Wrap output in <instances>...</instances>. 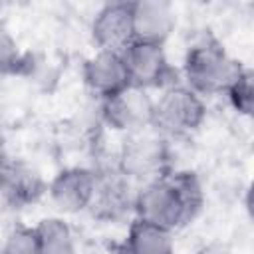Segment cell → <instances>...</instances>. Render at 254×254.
<instances>
[{
  "mask_svg": "<svg viewBox=\"0 0 254 254\" xmlns=\"http://www.w3.org/2000/svg\"><path fill=\"white\" fill-rule=\"evenodd\" d=\"M204 204V190L190 171H171L141 185L135 198V218L175 232L192 222Z\"/></svg>",
  "mask_w": 254,
  "mask_h": 254,
  "instance_id": "cell-1",
  "label": "cell"
},
{
  "mask_svg": "<svg viewBox=\"0 0 254 254\" xmlns=\"http://www.w3.org/2000/svg\"><path fill=\"white\" fill-rule=\"evenodd\" d=\"M240 71V62L234 60L212 36H202L189 46L183 62L185 85L200 97L226 93Z\"/></svg>",
  "mask_w": 254,
  "mask_h": 254,
  "instance_id": "cell-2",
  "label": "cell"
},
{
  "mask_svg": "<svg viewBox=\"0 0 254 254\" xmlns=\"http://www.w3.org/2000/svg\"><path fill=\"white\" fill-rule=\"evenodd\" d=\"M115 167L137 187L171 173L173 165L169 139L153 127L133 135H125L117 153Z\"/></svg>",
  "mask_w": 254,
  "mask_h": 254,
  "instance_id": "cell-3",
  "label": "cell"
},
{
  "mask_svg": "<svg viewBox=\"0 0 254 254\" xmlns=\"http://www.w3.org/2000/svg\"><path fill=\"white\" fill-rule=\"evenodd\" d=\"M206 117L204 99L185 83H173L161 89L155 99L153 129L167 139L194 133Z\"/></svg>",
  "mask_w": 254,
  "mask_h": 254,
  "instance_id": "cell-4",
  "label": "cell"
},
{
  "mask_svg": "<svg viewBox=\"0 0 254 254\" xmlns=\"http://www.w3.org/2000/svg\"><path fill=\"white\" fill-rule=\"evenodd\" d=\"M139 187L129 181L115 165L95 169V192L89 214L103 222H117L129 212L135 214V198Z\"/></svg>",
  "mask_w": 254,
  "mask_h": 254,
  "instance_id": "cell-5",
  "label": "cell"
},
{
  "mask_svg": "<svg viewBox=\"0 0 254 254\" xmlns=\"http://www.w3.org/2000/svg\"><path fill=\"white\" fill-rule=\"evenodd\" d=\"M155 99L147 89L127 85L119 93L101 99V119L107 127L133 135L153 127Z\"/></svg>",
  "mask_w": 254,
  "mask_h": 254,
  "instance_id": "cell-6",
  "label": "cell"
},
{
  "mask_svg": "<svg viewBox=\"0 0 254 254\" xmlns=\"http://www.w3.org/2000/svg\"><path fill=\"white\" fill-rule=\"evenodd\" d=\"M123 60L127 65L129 85L141 89H165L177 83V71L169 64L163 44L135 40L125 52Z\"/></svg>",
  "mask_w": 254,
  "mask_h": 254,
  "instance_id": "cell-7",
  "label": "cell"
},
{
  "mask_svg": "<svg viewBox=\"0 0 254 254\" xmlns=\"http://www.w3.org/2000/svg\"><path fill=\"white\" fill-rule=\"evenodd\" d=\"M91 40L97 50L123 54L135 42L133 2H107L91 20Z\"/></svg>",
  "mask_w": 254,
  "mask_h": 254,
  "instance_id": "cell-8",
  "label": "cell"
},
{
  "mask_svg": "<svg viewBox=\"0 0 254 254\" xmlns=\"http://www.w3.org/2000/svg\"><path fill=\"white\" fill-rule=\"evenodd\" d=\"M95 192V169L67 167L48 185V194L60 212L75 214L89 210Z\"/></svg>",
  "mask_w": 254,
  "mask_h": 254,
  "instance_id": "cell-9",
  "label": "cell"
},
{
  "mask_svg": "<svg viewBox=\"0 0 254 254\" xmlns=\"http://www.w3.org/2000/svg\"><path fill=\"white\" fill-rule=\"evenodd\" d=\"M48 192L40 171L22 159L4 157L2 161V198L10 208H26Z\"/></svg>",
  "mask_w": 254,
  "mask_h": 254,
  "instance_id": "cell-10",
  "label": "cell"
},
{
  "mask_svg": "<svg viewBox=\"0 0 254 254\" xmlns=\"http://www.w3.org/2000/svg\"><path fill=\"white\" fill-rule=\"evenodd\" d=\"M81 77L85 87L99 99H107L129 85L127 65L119 52L95 50V54L83 62Z\"/></svg>",
  "mask_w": 254,
  "mask_h": 254,
  "instance_id": "cell-11",
  "label": "cell"
},
{
  "mask_svg": "<svg viewBox=\"0 0 254 254\" xmlns=\"http://www.w3.org/2000/svg\"><path fill=\"white\" fill-rule=\"evenodd\" d=\"M175 10L165 0H141L133 2V28L135 40L163 44L175 30Z\"/></svg>",
  "mask_w": 254,
  "mask_h": 254,
  "instance_id": "cell-12",
  "label": "cell"
},
{
  "mask_svg": "<svg viewBox=\"0 0 254 254\" xmlns=\"http://www.w3.org/2000/svg\"><path fill=\"white\" fill-rule=\"evenodd\" d=\"M117 254H175V238L171 230L135 218L117 246Z\"/></svg>",
  "mask_w": 254,
  "mask_h": 254,
  "instance_id": "cell-13",
  "label": "cell"
},
{
  "mask_svg": "<svg viewBox=\"0 0 254 254\" xmlns=\"http://www.w3.org/2000/svg\"><path fill=\"white\" fill-rule=\"evenodd\" d=\"M42 254H75V236L69 224L60 216L42 218L36 226Z\"/></svg>",
  "mask_w": 254,
  "mask_h": 254,
  "instance_id": "cell-14",
  "label": "cell"
},
{
  "mask_svg": "<svg viewBox=\"0 0 254 254\" xmlns=\"http://www.w3.org/2000/svg\"><path fill=\"white\" fill-rule=\"evenodd\" d=\"M226 97L234 111L254 119V69L242 67V71L226 91Z\"/></svg>",
  "mask_w": 254,
  "mask_h": 254,
  "instance_id": "cell-15",
  "label": "cell"
},
{
  "mask_svg": "<svg viewBox=\"0 0 254 254\" xmlns=\"http://www.w3.org/2000/svg\"><path fill=\"white\" fill-rule=\"evenodd\" d=\"M2 254H42L36 230L30 226H14L2 244Z\"/></svg>",
  "mask_w": 254,
  "mask_h": 254,
  "instance_id": "cell-16",
  "label": "cell"
},
{
  "mask_svg": "<svg viewBox=\"0 0 254 254\" xmlns=\"http://www.w3.org/2000/svg\"><path fill=\"white\" fill-rule=\"evenodd\" d=\"M0 58H2L4 73H16L20 71V65H24V60L16 50V42L6 30H2V38H0Z\"/></svg>",
  "mask_w": 254,
  "mask_h": 254,
  "instance_id": "cell-17",
  "label": "cell"
},
{
  "mask_svg": "<svg viewBox=\"0 0 254 254\" xmlns=\"http://www.w3.org/2000/svg\"><path fill=\"white\" fill-rule=\"evenodd\" d=\"M194 254H232V252H230L228 246H224V244H220V242H210V244L200 246Z\"/></svg>",
  "mask_w": 254,
  "mask_h": 254,
  "instance_id": "cell-18",
  "label": "cell"
},
{
  "mask_svg": "<svg viewBox=\"0 0 254 254\" xmlns=\"http://www.w3.org/2000/svg\"><path fill=\"white\" fill-rule=\"evenodd\" d=\"M244 206H246V212H248V218L252 220L254 224V181L248 185L246 189V194H244Z\"/></svg>",
  "mask_w": 254,
  "mask_h": 254,
  "instance_id": "cell-19",
  "label": "cell"
}]
</instances>
